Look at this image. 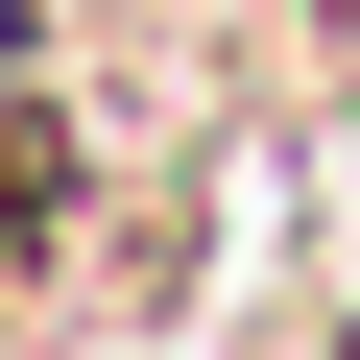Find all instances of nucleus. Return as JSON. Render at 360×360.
<instances>
[{
    "instance_id": "1",
    "label": "nucleus",
    "mask_w": 360,
    "mask_h": 360,
    "mask_svg": "<svg viewBox=\"0 0 360 360\" xmlns=\"http://www.w3.org/2000/svg\"><path fill=\"white\" fill-rule=\"evenodd\" d=\"M0 288H25V168H0Z\"/></svg>"
},
{
    "instance_id": "2",
    "label": "nucleus",
    "mask_w": 360,
    "mask_h": 360,
    "mask_svg": "<svg viewBox=\"0 0 360 360\" xmlns=\"http://www.w3.org/2000/svg\"><path fill=\"white\" fill-rule=\"evenodd\" d=\"M0 96H25V0H0Z\"/></svg>"
},
{
    "instance_id": "3",
    "label": "nucleus",
    "mask_w": 360,
    "mask_h": 360,
    "mask_svg": "<svg viewBox=\"0 0 360 360\" xmlns=\"http://www.w3.org/2000/svg\"><path fill=\"white\" fill-rule=\"evenodd\" d=\"M336 360H360V336H336Z\"/></svg>"
}]
</instances>
